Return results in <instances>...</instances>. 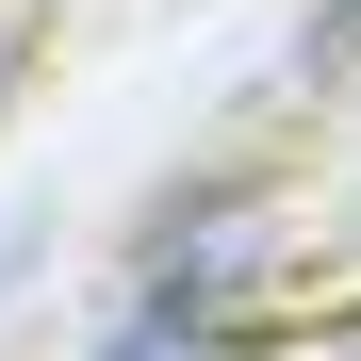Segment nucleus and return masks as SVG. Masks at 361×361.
<instances>
[{"label":"nucleus","mask_w":361,"mask_h":361,"mask_svg":"<svg viewBox=\"0 0 361 361\" xmlns=\"http://www.w3.org/2000/svg\"><path fill=\"white\" fill-rule=\"evenodd\" d=\"M345 49H361V0H329V17H312V66H345Z\"/></svg>","instance_id":"nucleus-1"},{"label":"nucleus","mask_w":361,"mask_h":361,"mask_svg":"<svg viewBox=\"0 0 361 361\" xmlns=\"http://www.w3.org/2000/svg\"><path fill=\"white\" fill-rule=\"evenodd\" d=\"M115 361H180V345H164V329H132V345H115Z\"/></svg>","instance_id":"nucleus-2"}]
</instances>
